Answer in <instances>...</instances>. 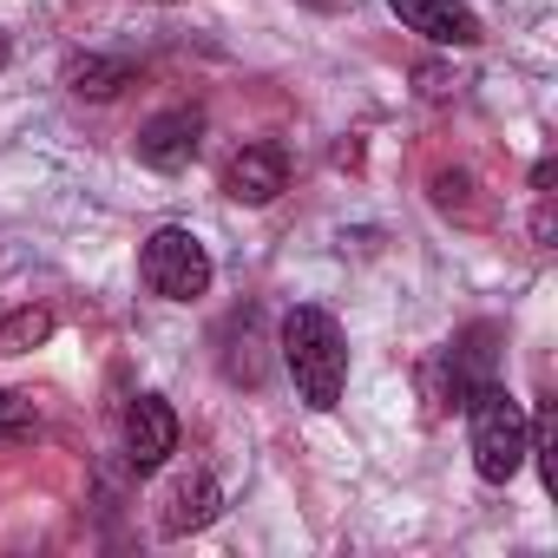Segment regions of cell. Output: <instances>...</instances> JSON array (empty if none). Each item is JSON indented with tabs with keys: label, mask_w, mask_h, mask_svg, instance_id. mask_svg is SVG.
I'll use <instances>...</instances> for the list:
<instances>
[{
	"label": "cell",
	"mask_w": 558,
	"mask_h": 558,
	"mask_svg": "<svg viewBox=\"0 0 558 558\" xmlns=\"http://www.w3.org/2000/svg\"><path fill=\"white\" fill-rule=\"evenodd\" d=\"M204 145V112L197 106H171V112H151L138 125V158L151 171H184Z\"/></svg>",
	"instance_id": "obj_5"
},
{
	"label": "cell",
	"mask_w": 558,
	"mask_h": 558,
	"mask_svg": "<svg viewBox=\"0 0 558 558\" xmlns=\"http://www.w3.org/2000/svg\"><path fill=\"white\" fill-rule=\"evenodd\" d=\"M34 427H40L34 401H27V395H14V388H0V440H27Z\"/></svg>",
	"instance_id": "obj_12"
},
{
	"label": "cell",
	"mask_w": 558,
	"mask_h": 558,
	"mask_svg": "<svg viewBox=\"0 0 558 558\" xmlns=\"http://www.w3.org/2000/svg\"><path fill=\"white\" fill-rule=\"evenodd\" d=\"M66 86H73V99H119L125 86H138V66L119 53H86L66 66Z\"/></svg>",
	"instance_id": "obj_10"
},
{
	"label": "cell",
	"mask_w": 558,
	"mask_h": 558,
	"mask_svg": "<svg viewBox=\"0 0 558 558\" xmlns=\"http://www.w3.org/2000/svg\"><path fill=\"white\" fill-rule=\"evenodd\" d=\"M8 53H14V47H8V34H0V66H8Z\"/></svg>",
	"instance_id": "obj_17"
},
{
	"label": "cell",
	"mask_w": 558,
	"mask_h": 558,
	"mask_svg": "<svg viewBox=\"0 0 558 558\" xmlns=\"http://www.w3.org/2000/svg\"><path fill=\"white\" fill-rule=\"evenodd\" d=\"M151 8H171V0H151Z\"/></svg>",
	"instance_id": "obj_18"
},
{
	"label": "cell",
	"mask_w": 558,
	"mask_h": 558,
	"mask_svg": "<svg viewBox=\"0 0 558 558\" xmlns=\"http://www.w3.org/2000/svg\"><path fill=\"white\" fill-rule=\"evenodd\" d=\"M178 453V414H171V401L165 395H138L132 408H125V460L138 466V473H151V466H165Z\"/></svg>",
	"instance_id": "obj_7"
},
{
	"label": "cell",
	"mask_w": 558,
	"mask_h": 558,
	"mask_svg": "<svg viewBox=\"0 0 558 558\" xmlns=\"http://www.w3.org/2000/svg\"><path fill=\"white\" fill-rule=\"evenodd\" d=\"M421 93H427V99H447L453 86H447V73H434V66H421Z\"/></svg>",
	"instance_id": "obj_15"
},
{
	"label": "cell",
	"mask_w": 558,
	"mask_h": 558,
	"mask_svg": "<svg viewBox=\"0 0 558 558\" xmlns=\"http://www.w3.org/2000/svg\"><path fill=\"white\" fill-rule=\"evenodd\" d=\"M217 512H223V486H217L204 466H191V473H178V480L165 486V499H158V532H165V538H184V532H204Z\"/></svg>",
	"instance_id": "obj_8"
},
{
	"label": "cell",
	"mask_w": 558,
	"mask_h": 558,
	"mask_svg": "<svg viewBox=\"0 0 558 558\" xmlns=\"http://www.w3.org/2000/svg\"><path fill=\"white\" fill-rule=\"evenodd\" d=\"M290 191V158H283V145H243L230 165H223V197L230 204H276Z\"/></svg>",
	"instance_id": "obj_6"
},
{
	"label": "cell",
	"mask_w": 558,
	"mask_h": 558,
	"mask_svg": "<svg viewBox=\"0 0 558 558\" xmlns=\"http://www.w3.org/2000/svg\"><path fill=\"white\" fill-rule=\"evenodd\" d=\"M388 8H395V21H401L408 34H421V40H434V47H480V40H486L480 14L460 8V0H388Z\"/></svg>",
	"instance_id": "obj_9"
},
{
	"label": "cell",
	"mask_w": 558,
	"mask_h": 558,
	"mask_svg": "<svg viewBox=\"0 0 558 558\" xmlns=\"http://www.w3.org/2000/svg\"><path fill=\"white\" fill-rule=\"evenodd\" d=\"M303 8H323V14H329V8H342V0H303Z\"/></svg>",
	"instance_id": "obj_16"
},
{
	"label": "cell",
	"mask_w": 558,
	"mask_h": 558,
	"mask_svg": "<svg viewBox=\"0 0 558 558\" xmlns=\"http://www.w3.org/2000/svg\"><path fill=\"white\" fill-rule=\"evenodd\" d=\"M532 236L551 243V197H545V191H538V210H532Z\"/></svg>",
	"instance_id": "obj_14"
},
{
	"label": "cell",
	"mask_w": 558,
	"mask_h": 558,
	"mask_svg": "<svg viewBox=\"0 0 558 558\" xmlns=\"http://www.w3.org/2000/svg\"><path fill=\"white\" fill-rule=\"evenodd\" d=\"M210 250L191 236V230H178V223H165V230H151L145 236V250H138V283L151 290V296H165V303H197L204 290H210Z\"/></svg>",
	"instance_id": "obj_4"
},
{
	"label": "cell",
	"mask_w": 558,
	"mask_h": 558,
	"mask_svg": "<svg viewBox=\"0 0 558 558\" xmlns=\"http://www.w3.org/2000/svg\"><path fill=\"white\" fill-rule=\"evenodd\" d=\"M434 204L440 210H473V178L466 171H440L434 178Z\"/></svg>",
	"instance_id": "obj_13"
},
{
	"label": "cell",
	"mask_w": 558,
	"mask_h": 558,
	"mask_svg": "<svg viewBox=\"0 0 558 558\" xmlns=\"http://www.w3.org/2000/svg\"><path fill=\"white\" fill-rule=\"evenodd\" d=\"M499 381V329L493 323H473L466 336H453L427 368H421V388H427V414H447V408H466L473 388Z\"/></svg>",
	"instance_id": "obj_3"
},
{
	"label": "cell",
	"mask_w": 558,
	"mask_h": 558,
	"mask_svg": "<svg viewBox=\"0 0 558 558\" xmlns=\"http://www.w3.org/2000/svg\"><path fill=\"white\" fill-rule=\"evenodd\" d=\"M283 368H290L296 395H303L316 414H329V408L342 401V388H349L342 323H336L329 310H316V303H296V310L283 316Z\"/></svg>",
	"instance_id": "obj_1"
},
{
	"label": "cell",
	"mask_w": 558,
	"mask_h": 558,
	"mask_svg": "<svg viewBox=\"0 0 558 558\" xmlns=\"http://www.w3.org/2000/svg\"><path fill=\"white\" fill-rule=\"evenodd\" d=\"M53 336V310H14L0 323V355H34Z\"/></svg>",
	"instance_id": "obj_11"
},
{
	"label": "cell",
	"mask_w": 558,
	"mask_h": 558,
	"mask_svg": "<svg viewBox=\"0 0 558 558\" xmlns=\"http://www.w3.org/2000/svg\"><path fill=\"white\" fill-rule=\"evenodd\" d=\"M466 440H473V473L486 486H506L525 466V408L506 395V381L466 395Z\"/></svg>",
	"instance_id": "obj_2"
}]
</instances>
